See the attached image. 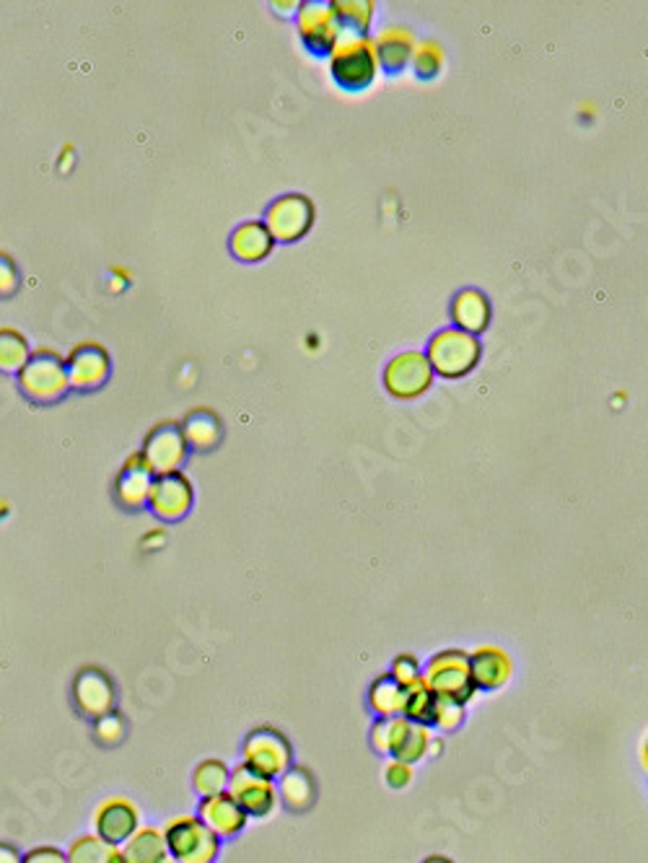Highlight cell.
I'll list each match as a JSON object with an SVG mask.
<instances>
[{
    "mask_svg": "<svg viewBox=\"0 0 648 863\" xmlns=\"http://www.w3.org/2000/svg\"><path fill=\"white\" fill-rule=\"evenodd\" d=\"M330 71L337 86L345 91L368 89L379 73L374 42L364 34H343L330 55Z\"/></svg>",
    "mask_w": 648,
    "mask_h": 863,
    "instance_id": "obj_1",
    "label": "cell"
},
{
    "mask_svg": "<svg viewBox=\"0 0 648 863\" xmlns=\"http://www.w3.org/2000/svg\"><path fill=\"white\" fill-rule=\"evenodd\" d=\"M241 762L262 778H283L293 768V747L289 737L275 726H258L244 737Z\"/></svg>",
    "mask_w": 648,
    "mask_h": 863,
    "instance_id": "obj_2",
    "label": "cell"
},
{
    "mask_svg": "<svg viewBox=\"0 0 648 863\" xmlns=\"http://www.w3.org/2000/svg\"><path fill=\"white\" fill-rule=\"evenodd\" d=\"M424 683L428 690L439 695V698H454L464 703V706L480 693L472 683L470 654L462 648L439 651V654L424 666Z\"/></svg>",
    "mask_w": 648,
    "mask_h": 863,
    "instance_id": "obj_3",
    "label": "cell"
},
{
    "mask_svg": "<svg viewBox=\"0 0 648 863\" xmlns=\"http://www.w3.org/2000/svg\"><path fill=\"white\" fill-rule=\"evenodd\" d=\"M19 389L32 399V403L48 405L63 399L71 392V378H67V366L60 358V353L50 347H40L32 353V358L19 374Z\"/></svg>",
    "mask_w": 648,
    "mask_h": 863,
    "instance_id": "obj_4",
    "label": "cell"
},
{
    "mask_svg": "<svg viewBox=\"0 0 648 863\" xmlns=\"http://www.w3.org/2000/svg\"><path fill=\"white\" fill-rule=\"evenodd\" d=\"M169 855L177 863H213L221 853V840L200 822L198 814H177L164 824Z\"/></svg>",
    "mask_w": 648,
    "mask_h": 863,
    "instance_id": "obj_5",
    "label": "cell"
},
{
    "mask_svg": "<svg viewBox=\"0 0 648 863\" xmlns=\"http://www.w3.org/2000/svg\"><path fill=\"white\" fill-rule=\"evenodd\" d=\"M482 345L478 335L462 330H441L428 343L426 358L431 363L433 374L443 378H462L478 366Z\"/></svg>",
    "mask_w": 648,
    "mask_h": 863,
    "instance_id": "obj_6",
    "label": "cell"
},
{
    "mask_svg": "<svg viewBox=\"0 0 648 863\" xmlns=\"http://www.w3.org/2000/svg\"><path fill=\"white\" fill-rule=\"evenodd\" d=\"M190 454V444L182 434V426L177 423H158V426L146 436L140 457L146 461L154 477L177 475Z\"/></svg>",
    "mask_w": 648,
    "mask_h": 863,
    "instance_id": "obj_7",
    "label": "cell"
},
{
    "mask_svg": "<svg viewBox=\"0 0 648 863\" xmlns=\"http://www.w3.org/2000/svg\"><path fill=\"white\" fill-rule=\"evenodd\" d=\"M265 229L270 237L281 245H291V241L304 239L309 229L314 223V206L306 195H283V198L273 200L265 210Z\"/></svg>",
    "mask_w": 648,
    "mask_h": 863,
    "instance_id": "obj_8",
    "label": "cell"
},
{
    "mask_svg": "<svg viewBox=\"0 0 648 863\" xmlns=\"http://www.w3.org/2000/svg\"><path fill=\"white\" fill-rule=\"evenodd\" d=\"M296 27L304 48L316 58L333 55L335 44L343 37V27L337 21L333 3H316V0L314 3H304L299 9Z\"/></svg>",
    "mask_w": 648,
    "mask_h": 863,
    "instance_id": "obj_9",
    "label": "cell"
},
{
    "mask_svg": "<svg viewBox=\"0 0 648 863\" xmlns=\"http://www.w3.org/2000/svg\"><path fill=\"white\" fill-rule=\"evenodd\" d=\"M231 799L244 809L250 820H265L275 812L278 807V786L270 778H262L254 770L247 768L244 762H239L237 768H231L229 789Z\"/></svg>",
    "mask_w": 648,
    "mask_h": 863,
    "instance_id": "obj_10",
    "label": "cell"
},
{
    "mask_svg": "<svg viewBox=\"0 0 648 863\" xmlns=\"http://www.w3.org/2000/svg\"><path fill=\"white\" fill-rule=\"evenodd\" d=\"M433 384V368L426 353H399L384 368V387L397 399H416Z\"/></svg>",
    "mask_w": 648,
    "mask_h": 863,
    "instance_id": "obj_11",
    "label": "cell"
},
{
    "mask_svg": "<svg viewBox=\"0 0 648 863\" xmlns=\"http://www.w3.org/2000/svg\"><path fill=\"white\" fill-rule=\"evenodd\" d=\"M71 695L75 710H79L81 716L92 718V721L112 714L117 703V687L107 672L100 669V666L81 669L73 679Z\"/></svg>",
    "mask_w": 648,
    "mask_h": 863,
    "instance_id": "obj_12",
    "label": "cell"
},
{
    "mask_svg": "<svg viewBox=\"0 0 648 863\" xmlns=\"http://www.w3.org/2000/svg\"><path fill=\"white\" fill-rule=\"evenodd\" d=\"M92 824L102 840L123 848L135 835V830L140 828V812L130 799L109 797L94 809Z\"/></svg>",
    "mask_w": 648,
    "mask_h": 863,
    "instance_id": "obj_13",
    "label": "cell"
},
{
    "mask_svg": "<svg viewBox=\"0 0 648 863\" xmlns=\"http://www.w3.org/2000/svg\"><path fill=\"white\" fill-rule=\"evenodd\" d=\"M195 490L192 482L182 472L156 477L154 488H150L148 506L161 521H179L185 519L192 509Z\"/></svg>",
    "mask_w": 648,
    "mask_h": 863,
    "instance_id": "obj_14",
    "label": "cell"
},
{
    "mask_svg": "<svg viewBox=\"0 0 648 863\" xmlns=\"http://www.w3.org/2000/svg\"><path fill=\"white\" fill-rule=\"evenodd\" d=\"M67 378H71V389L92 392L100 389L109 378L112 361L109 353L96 343H81L75 351L67 355Z\"/></svg>",
    "mask_w": 648,
    "mask_h": 863,
    "instance_id": "obj_15",
    "label": "cell"
},
{
    "mask_svg": "<svg viewBox=\"0 0 648 863\" xmlns=\"http://www.w3.org/2000/svg\"><path fill=\"white\" fill-rule=\"evenodd\" d=\"M198 817H200V822L206 824V828L213 832L218 840L239 838L241 832H244L247 822H250V817H247L244 809H241L237 801L231 799L229 791L218 793V797L200 799Z\"/></svg>",
    "mask_w": 648,
    "mask_h": 863,
    "instance_id": "obj_16",
    "label": "cell"
},
{
    "mask_svg": "<svg viewBox=\"0 0 648 863\" xmlns=\"http://www.w3.org/2000/svg\"><path fill=\"white\" fill-rule=\"evenodd\" d=\"M472 683L478 690H501L514 677V662L501 646H478L470 654Z\"/></svg>",
    "mask_w": 648,
    "mask_h": 863,
    "instance_id": "obj_17",
    "label": "cell"
},
{
    "mask_svg": "<svg viewBox=\"0 0 648 863\" xmlns=\"http://www.w3.org/2000/svg\"><path fill=\"white\" fill-rule=\"evenodd\" d=\"M154 472H150L146 461H143L140 454H133L130 459L125 461L123 472L117 475V501L125 506V509H140V506L148 503L150 498V488H154Z\"/></svg>",
    "mask_w": 648,
    "mask_h": 863,
    "instance_id": "obj_18",
    "label": "cell"
},
{
    "mask_svg": "<svg viewBox=\"0 0 648 863\" xmlns=\"http://www.w3.org/2000/svg\"><path fill=\"white\" fill-rule=\"evenodd\" d=\"M376 58H379V67H384L389 75H397L405 71L408 63L416 55V44H412V34L405 27H387L384 32L374 40Z\"/></svg>",
    "mask_w": 648,
    "mask_h": 863,
    "instance_id": "obj_19",
    "label": "cell"
},
{
    "mask_svg": "<svg viewBox=\"0 0 648 863\" xmlns=\"http://www.w3.org/2000/svg\"><path fill=\"white\" fill-rule=\"evenodd\" d=\"M451 322L457 324V330L478 335L491 322V301L478 288H464L451 301Z\"/></svg>",
    "mask_w": 648,
    "mask_h": 863,
    "instance_id": "obj_20",
    "label": "cell"
},
{
    "mask_svg": "<svg viewBox=\"0 0 648 863\" xmlns=\"http://www.w3.org/2000/svg\"><path fill=\"white\" fill-rule=\"evenodd\" d=\"M275 239L270 237V231L265 229V223L260 221H247L241 223L237 231L231 233L229 239V249L231 254L241 262H260L273 252Z\"/></svg>",
    "mask_w": 648,
    "mask_h": 863,
    "instance_id": "obj_21",
    "label": "cell"
},
{
    "mask_svg": "<svg viewBox=\"0 0 648 863\" xmlns=\"http://www.w3.org/2000/svg\"><path fill=\"white\" fill-rule=\"evenodd\" d=\"M169 855L164 830L140 824L135 835L123 845L125 863H161Z\"/></svg>",
    "mask_w": 648,
    "mask_h": 863,
    "instance_id": "obj_22",
    "label": "cell"
},
{
    "mask_svg": "<svg viewBox=\"0 0 648 863\" xmlns=\"http://www.w3.org/2000/svg\"><path fill=\"white\" fill-rule=\"evenodd\" d=\"M405 706H408V687L395 683L389 675L374 679L368 687V708L379 718L405 716Z\"/></svg>",
    "mask_w": 648,
    "mask_h": 863,
    "instance_id": "obj_23",
    "label": "cell"
},
{
    "mask_svg": "<svg viewBox=\"0 0 648 863\" xmlns=\"http://www.w3.org/2000/svg\"><path fill=\"white\" fill-rule=\"evenodd\" d=\"M278 799L283 801L291 812H306L316 799L314 776L306 768H291L278 783Z\"/></svg>",
    "mask_w": 648,
    "mask_h": 863,
    "instance_id": "obj_24",
    "label": "cell"
},
{
    "mask_svg": "<svg viewBox=\"0 0 648 863\" xmlns=\"http://www.w3.org/2000/svg\"><path fill=\"white\" fill-rule=\"evenodd\" d=\"M67 863H125L123 848L102 840L96 832L79 835L65 851Z\"/></svg>",
    "mask_w": 648,
    "mask_h": 863,
    "instance_id": "obj_25",
    "label": "cell"
},
{
    "mask_svg": "<svg viewBox=\"0 0 648 863\" xmlns=\"http://www.w3.org/2000/svg\"><path fill=\"white\" fill-rule=\"evenodd\" d=\"M182 434L187 444H190V449H213V446L221 441L223 426L213 410L202 407V410H192L182 420Z\"/></svg>",
    "mask_w": 648,
    "mask_h": 863,
    "instance_id": "obj_26",
    "label": "cell"
},
{
    "mask_svg": "<svg viewBox=\"0 0 648 863\" xmlns=\"http://www.w3.org/2000/svg\"><path fill=\"white\" fill-rule=\"evenodd\" d=\"M229 778H231V768L218 757H208L202 760L192 773V789L198 797L208 799V797H218L229 789Z\"/></svg>",
    "mask_w": 648,
    "mask_h": 863,
    "instance_id": "obj_27",
    "label": "cell"
},
{
    "mask_svg": "<svg viewBox=\"0 0 648 863\" xmlns=\"http://www.w3.org/2000/svg\"><path fill=\"white\" fill-rule=\"evenodd\" d=\"M410 718L405 716H397V718H376L374 726H372V747L374 752L379 755H387V757H395L399 745H403L405 734H408L410 729Z\"/></svg>",
    "mask_w": 648,
    "mask_h": 863,
    "instance_id": "obj_28",
    "label": "cell"
},
{
    "mask_svg": "<svg viewBox=\"0 0 648 863\" xmlns=\"http://www.w3.org/2000/svg\"><path fill=\"white\" fill-rule=\"evenodd\" d=\"M29 358H32V351H29L27 337L19 330L0 327V371L3 374H21Z\"/></svg>",
    "mask_w": 648,
    "mask_h": 863,
    "instance_id": "obj_29",
    "label": "cell"
},
{
    "mask_svg": "<svg viewBox=\"0 0 648 863\" xmlns=\"http://www.w3.org/2000/svg\"><path fill=\"white\" fill-rule=\"evenodd\" d=\"M335 13L337 21H341L343 34H364L368 32L374 19V3H366V0H337Z\"/></svg>",
    "mask_w": 648,
    "mask_h": 863,
    "instance_id": "obj_30",
    "label": "cell"
},
{
    "mask_svg": "<svg viewBox=\"0 0 648 863\" xmlns=\"http://www.w3.org/2000/svg\"><path fill=\"white\" fill-rule=\"evenodd\" d=\"M433 739H436V737H433L431 726L412 721V724H410V729H408V734H405L403 745H399L397 755L391 757V760L408 762V765L418 762V760H424V757H428V752H431Z\"/></svg>",
    "mask_w": 648,
    "mask_h": 863,
    "instance_id": "obj_31",
    "label": "cell"
},
{
    "mask_svg": "<svg viewBox=\"0 0 648 863\" xmlns=\"http://www.w3.org/2000/svg\"><path fill=\"white\" fill-rule=\"evenodd\" d=\"M433 700H436V695L428 690L424 679H420L418 685L408 687V706H405V718H410V721H416V724L431 726Z\"/></svg>",
    "mask_w": 648,
    "mask_h": 863,
    "instance_id": "obj_32",
    "label": "cell"
},
{
    "mask_svg": "<svg viewBox=\"0 0 648 863\" xmlns=\"http://www.w3.org/2000/svg\"><path fill=\"white\" fill-rule=\"evenodd\" d=\"M464 721V703L454 698H439L433 700V714H431V729L439 731H457Z\"/></svg>",
    "mask_w": 648,
    "mask_h": 863,
    "instance_id": "obj_33",
    "label": "cell"
},
{
    "mask_svg": "<svg viewBox=\"0 0 648 863\" xmlns=\"http://www.w3.org/2000/svg\"><path fill=\"white\" fill-rule=\"evenodd\" d=\"M127 734V726H125V718L117 714V710H112V714L96 718L94 721V739L100 741L102 747H117L123 745Z\"/></svg>",
    "mask_w": 648,
    "mask_h": 863,
    "instance_id": "obj_34",
    "label": "cell"
},
{
    "mask_svg": "<svg viewBox=\"0 0 648 863\" xmlns=\"http://www.w3.org/2000/svg\"><path fill=\"white\" fill-rule=\"evenodd\" d=\"M412 65H416L418 79H433V75L439 73L441 65H443V50L433 42H424L420 48H416Z\"/></svg>",
    "mask_w": 648,
    "mask_h": 863,
    "instance_id": "obj_35",
    "label": "cell"
},
{
    "mask_svg": "<svg viewBox=\"0 0 648 863\" xmlns=\"http://www.w3.org/2000/svg\"><path fill=\"white\" fill-rule=\"evenodd\" d=\"M389 677L403 687H412L424 679V669H420V662L412 654H399L395 662H391Z\"/></svg>",
    "mask_w": 648,
    "mask_h": 863,
    "instance_id": "obj_36",
    "label": "cell"
},
{
    "mask_svg": "<svg viewBox=\"0 0 648 863\" xmlns=\"http://www.w3.org/2000/svg\"><path fill=\"white\" fill-rule=\"evenodd\" d=\"M19 291V268L9 254L0 252V299H11Z\"/></svg>",
    "mask_w": 648,
    "mask_h": 863,
    "instance_id": "obj_37",
    "label": "cell"
},
{
    "mask_svg": "<svg viewBox=\"0 0 648 863\" xmlns=\"http://www.w3.org/2000/svg\"><path fill=\"white\" fill-rule=\"evenodd\" d=\"M384 778L391 789H405L412 781V765L399 762V760H389L387 768H384Z\"/></svg>",
    "mask_w": 648,
    "mask_h": 863,
    "instance_id": "obj_38",
    "label": "cell"
},
{
    "mask_svg": "<svg viewBox=\"0 0 648 863\" xmlns=\"http://www.w3.org/2000/svg\"><path fill=\"white\" fill-rule=\"evenodd\" d=\"M21 863H67V855L55 845H36L24 853Z\"/></svg>",
    "mask_w": 648,
    "mask_h": 863,
    "instance_id": "obj_39",
    "label": "cell"
},
{
    "mask_svg": "<svg viewBox=\"0 0 648 863\" xmlns=\"http://www.w3.org/2000/svg\"><path fill=\"white\" fill-rule=\"evenodd\" d=\"M24 861V853L19 848H13L11 843H0V863H21Z\"/></svg>",
    "mask_w": 648,
    "mask_h": 863,
    "instance_id": "obj_40",
    "label": "cell"
},
{
    "mask_svg": "<svg viewBox=\"0 0 648 863\" xmlns=\"http://www.w3.org/2000/svg\"><path fill=\"white\" fill-rule=\"evenodd\" d=\"M640 765H644V770L648 773V739L644 741V747H640Z\"/></svg>",
    "mask_w": 648,
    "mask_h": 863,
    "instance_id": "obj_41",
    "label": "cell"
},
{
    "mask_svg": "<svg viewBox=\"0 0 648 863\" xmlns=\"http://www.w3.org/2000/svg\"><path fill=\"white\" fill-rule=\"evenodd\" d=\"M424 863H454V861L447 859V855H428Z\"/></svg>",
    "mask_w": 648,
    "mask_h": 863,
    "instance_id": "obj_42",
    "label": "cell"
},
{
    "mask_svg": "<svg viewBox=\"0 0 648 863\" xmlns=\"http://www.w3.org/2000/svg\"><path fill=\"white\" fill-rule=\"evenodd\" d=\"M161 863H177V861H175V859H171V855H167V859H164Z\"/></svg>",
    "mask_w": 648,
    "mask_h": 863,
    "instance_id": "obj_43",
    "label": "cell"
}]
</instances>
